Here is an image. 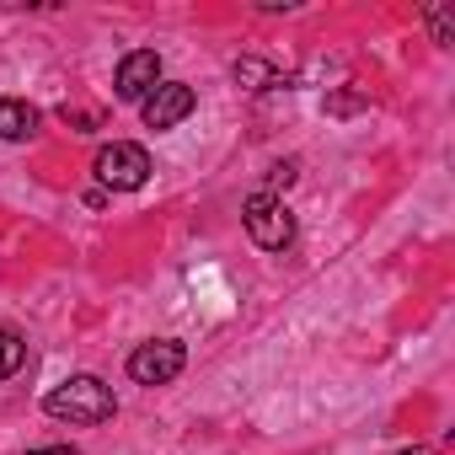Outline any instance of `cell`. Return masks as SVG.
<instances>
[{"label": "cell", "mask_w": 455, "mask_h": 455, "mask_svg": "<svg viewBox=\"0 0 455 455\" xmlns=\"http://www.w3.org/2000/svg\"><path fill=\"white\" fill-rule=\"evenodd\" d=\"M44 412L60 418V423L92 428V423H108V418L118 412V396H113V386L97 380V375H70V380H60V386L44 396Z\"/></svg>", "instance_id": "1"}, {"label": "cell", "mask_w": 455, "mask_h": 455, "mask_svg": "<svg viewBox=\"0 0 455 455\" xmlns=\"http://www.w3.org/2000/svg\"><path fill=\"white\" fill-rule=\"evenodd\" d=\"M242 220H247V236H252L263 252H284V247L295 242V214H290L284 198H274V193H252L247 209H242Z\"/></svg>", "instance_id": "2"}, {"label": "cell", "mask_w": 455, "mask_h": 455, "mask_svg": "<svg viewBox=\"0 0 455 455\" xmlns=\"http://www.w3.org/2000/svg\"><path fill=\"white\" fill-rule=\"evenodd\" d=\"M97 182L102 188H113V193H134V188H145V177H150V156H145V145H134V140H113V145H102L97 150Z\"/></svg>", "instance_id": "3"}, {"label": "cell", "mask_w": 455, "mask_h": 455, "mask_svg": "<svg viewBox=\"0 0 455 455\" xmlns=\"http://www.w3.org/2000/svg\"><path fill=\"white\" fill-rule=\"evenodd\" d=\"M182 364H188V348H182V343H172V338L140 343V348L129 354V375H134L140 386H166V380H177V375H182Z\"/></svg>", "instance_id": "4"}, {"label": "cell", "mask_w": 455, "mask_h": 455, "mask_svg": "<svg viewBox=\"0 0 455 455\" xmlns=\"http://www.w3.org/2000/svg\"><path fill=\"white\" fill-rule=\"evenodd\" d=\"M193 108H198V97H193V86H188V81H161V86L140 102V118H145V129H156V134H161V129H177Z\"/></svg>", "instance_id": "5"}, {"label": "cell", "mask_w": 455, "mask_h": 455, "mask_svg": "<svg viewBox=\"0 0 455 455\" xmlns=\"http://www.w3.org/2000/svg\"><path fill=\"white\" fill-rule=\"evenodd\" d=\"M156 86H161V54L156 49H134V54L118 60V76H113L118 102H145Z\"/></svg>", "instance_id": "6"}, {"label": "cell", "mask_w": 455, "mask_h": 455, "mask_svg": "<svg viewBox=\"0 0 455 455\" xmlns=\"http://www.w3.org/2000/svg\"><path fill=\"white\" fill-rule=\"evenodd\" d=\"M38 134V108L17 102V97H0V140H33Z\"/></svg>", "instance_id": "7"}, {"label": "cell", "mask_w": 455, "mask_h": 455, "mask_svg": "<svg viewBox=\"0 0 455 455\" xmlns=\"http://www.w3.org/2000/svg\"><path fill=\"white\" fill-rule=\"evenodd\" d=\"M236 86H247V92H274V86H284L290 76H279V65H268V60H258V54H247V60H236Z\"/></svg>", "instance_id": "8"}, {"label": "cell", "mask_w": 455, "mask_h": 455, "mask_svg": "<svg viewBox=\"0 0 455 455\" xmlns=\"http://www.w3.org/2000/svg\"><path fill=\"white\" fill-rule=\"evenodd\" d=\"M22 359H28V338L12 332V327H0V380H12L22 370Z\"/></svg>", "instance_id": "9"}, {"label": "cell", "mask_w": 455, "mask_h": 455, "mask_svg": "<svg viewBox=\"0 0 455 455\" xmlns=\"http://www.w3.org/2000/svg\"><path fill=\"white\" fill-rule=\"evenodd\" d=\"M428 22H434V38L450 49V44H455V22H450V12H444V6H428Z\"/></svg>", "instance_id": "10"}, {"label": "cell", "mask_w": 455, "mask_h": 455, "mask_svg": "<svg viewBox=\"0 0 455 455\" xmlns=\"http://www.w3.org/2000/svg\"><path fill=\"white\" fill-rule=\"evenodd\" d=\"M327 108H332V113H354V108H359V97H354V92H338Z\"/></svg>", "instance_id": "11"}, {"label": "cell", "mask_w": 455, "mask_h": 455, "mask_svg": "<svg viewBox=\"0 0 455 455\" xmlns=\"http://www.w3.org/2000/svg\"><path fill=\"white\" fill-rule=\"evenodd\" d=\"M268 182H274V188H290V182H295V166H290V161H284V166H274V172H268Z\"/></svg>", "instance_id": "12"}, {"label": "cell", "mask_w": 455, "mask_h": 455, "mask_svg": "<svg viewBox=\"0 0 455 455\" xmlns=\"http://www.w3.org/2000/svg\"><path fill=\"white\" fill-rule=\"evenodd\" d=\"M33 455H76L70 444H54V450H33Z\"/></svg>", "instance_id": "13"}, {"label": "cell", "mask_w": 455, "mask_h": 455, "mask_svg": "<svg viewBox=\"0 0 455 455\" xmlns=\"http://www.w3.org/2000/svg\"><path fill=\"white\" fill-rule=\"evenodd\" d=\"M412 455H423V450H412Z\"/></svg>", "instance_id": "14"}]
</instances>
